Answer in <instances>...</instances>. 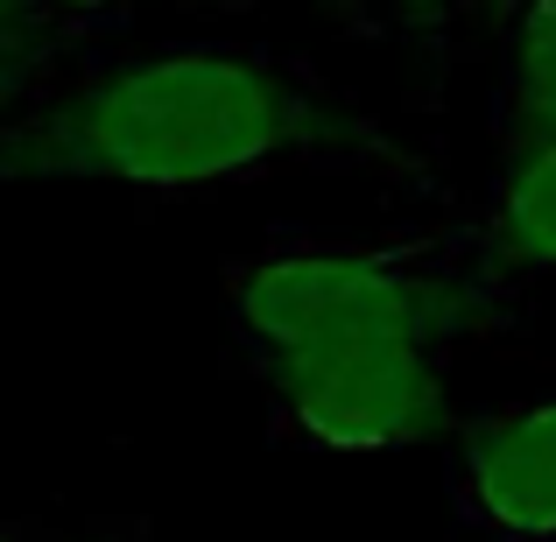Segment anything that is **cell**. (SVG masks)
Returning <instances> with one entry per match:
<instances>
[{
    "instance_id": "6da1fadb",
    "label": "cell",
    "mask_w": 556,
    "mask_h": 542,
    "mask_svg": "<svg viewBox=\"0 0 556 542\" xmlns=\"http://www.w3.org/2000/svg\"><path fill=\"white\" fill-rule=\"evenodd\" d=\"M493 297L479 247L282 240L226 282L275 416L317 451H408L451 430V345Z\"/></svg>"
},
{
    "instance_id": "7a4b0ae2",
    "label": "cell",
    "mask_w": 556,
    "mask_h": 542,
    "mask_svg": "<svg viewBox=\"0 0 556 542\" xmlns=\"http://www.w3.org/2000/svg\"><path fill=\"white\" fill-rule=\"evenodd\" d=\"M331 141L339 113L303 71L261 50L184 42L106 64L64 92L28 135V163L127 190H218L325 155Z\"/></svg>"
},
{
    "instance_id": "ba28073f",
    "label": "cell",
    "mask_w": 556,
    "mask_h": 542,
    "mask_svg": "<svg viewBox=\"0 0 556 542\" xmlns=\"http://www.w3.org/2000/svg\"><path fill=\"white\" fill-rule=\"evenodd\" d=\"M36 8H71V14H99V8H135V0H36Z\"/></svg>"
},
{
    "instance_id": "8992f818",
    "label": "cell",
    "mask_w": 556,
    "mask_h": 542,
    "mask_svg": "<svg viewBox=\"0 0 556 542\" xmlns=\"http://www.w3.org/2000/svg\"><path fill=\"white\" fill-rule=\"evenodd\" d=\"M0 542H85V535L56 529V521H14V515H0Z\"/></svg>"
},
{
    "instance_id": "3957f363",
    "label": "cell",
    "mask_w": 556,
    "mask_h": 542,
    "mask_svg": "<svg viewBox=\"0 0 556 542\" xmlns=\"http://www.w3.org/2000/svg\"><path fill=\"white\" fill-rule=\"evenodd\" d=\"M451 507L501 542H556V394L486 408L451 451Z\"/></svg>"
},
{
    "instance_id": "277c9868",
    "label": "cell",
    "mask_w": 556,
    "mask_h": 542,
    "mask_svg": "<svg viewBox=\"0 0 556 542\" xmlns=\"http://www.w3.org/2000/svg\"><path fill=\"white\" fill-rule=\"evenodd\" d=\"M472 247H479V268L493 275V289L556 275V135L501 155V177H493Z\"/></svg>"
},
{
    "instance_id": "52a82bcc",
    "label": "cell",
    "mask_w": 556,
    "mask_h": 542,
    "mask_svg": "<svg viewBox=\"0 0 556 542\" xmlns=\"http://www.w3.org/2000/svg\"><path fill=\"white\" fill-rule=\"evenodd\" d=\"M8 85H14V28L0 22V99H8Z\"/></svg>"
},
{
    "instance_id": "9c48e42d",
    "label": "cell",
    "mask_w": 556,
    "mask_h": 542,
    "mask_svg": "<svg viewBox=\"0 0 556 542\" xmlns=\"http://www.w3.org/2000/svg\"><path fill=\"white\" fill-rule=\"evenodd\" d=\"M388 8H408V14H444V8H458V0H388Z\"/></svg>"
},
{
    "instance_id": "5b68a950",
    "label": "cell",
    "mask_w": 556,
    "mask_h": 542,
    "mask_svg": "<svg viewBox=\"0 0 556 542\" xmlns=\"http://www.w3.org/2000/svg\"><path fill=\"white\" fill-rule=\"evenodd\" d=\"M501 92H493V135L507 149L556 135V0H501Z\"/></svg>"
}]
</instances>
